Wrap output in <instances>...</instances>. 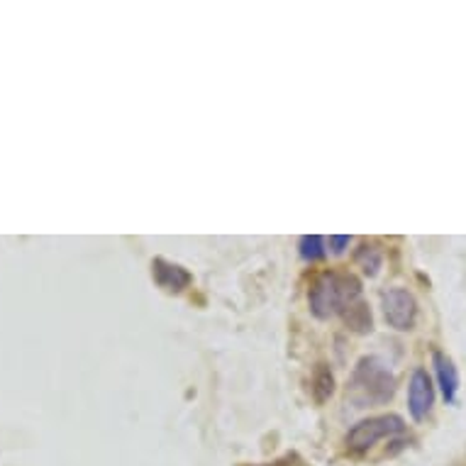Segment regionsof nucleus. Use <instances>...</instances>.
Returning a JSON list of instances; mask_svg holds the SVG:
<instances>
[{
	"label": "nucleus",
	"mask_w": 466,
	"mask_h": 466,
	"mask_svg": "<svg viewBox=\"0 0 466 466\" xmlns=\"http://www.w3.org/2000/svg\"><path fill=\"white\" fill-rule=\"evenodd\" d=\"M310 310L315 318L328 320L332 315H342L350 306L361 300V283L357 276L342 271H325L310 286Z\"/></svg>",
	"instance_id": "obj_1"
},
{
	"label": "nucleus",
	"mask_w": 466,
	"mask_h": 466,
	"mask_svg": "<svg viewBox=\"0 0 466 466\" xmlns=\"http://www.w3.org/2000/svg\"><path fill=\"white\" fill-rule=\"evenodd\" d=\"M347 393L360 408L389 403L396 393V376L390 374V369L379 357H364L354 369Z\"/></svg>",
	"instance_id": "obj_2"
},
{
	"label": "nucleus",
	"mask_w": 466,
	"mask_h": 466,
	"mask_svg": "<svg viewBox=\"0 0 466 466\" xmlns=\"http://www.w3.org/2000/svg\"><path fill=\"white\" fill-rule=\"evenodd\" d=\"M405 430L403 418L398 415H379V418H369V420L357 422L350 432H347V447L352 451H367L371 450L379 440L383 437L400 435Z\"/></svg>",
	"instance_id": "obj_3"
},
{
	"label": "nucleus",
	"mask_w": 466,
	"mask_h": 466,
	"mask_svg": "<svg viewBox=\"0 0 466 466\" xmlns=\"http://www.w3.org/2000/svg\"><path fill=\"white\" fill-rule=\"evenodd\" d=\"M381 306H383V318L389 322L390 328L400 329H413L415 318H418V303H415L413 293L405 289H389L381 293Z\"/></svg>",
	"instance_id": "obj_4"
},
{
	"label": "nucleus",
	"mask_w": 466,
	"mask_h": 466,
	"mask_svg": "<svg viewBox=\"0 0 466 466\" xmlns=\"http://www.w3.org/2000/svg\"><path fill=\"white\" fill-rule=\"evenodd\" d=\"M432 403H435V386H432V379L428 376V371H413V379H410V386H408V410L413 415V420H425L432 410Z\"/></svg>",
	"instance_id": "obj_5"
},
{
	"label": "nucleus",
	"mask_w": 466,
	"mask_h": 466,
	"mask_svg": "<svg viewBox=\"0 0 466 466\" xmlns=\"http://www.w3.org/2000/svg\"><path fill=\"white\" fill-rule=\"evenodd\" d=\"M152 276L157 286H161L168 293H181L193 283V276L178 264H171L167 259H154L152 261Z\"/></svg>",
	"instance_id": "obj_6"
},
{
	"label": "nucleus",
	"mask_w": 466,
	"mask_h": 466,
	"mask_svg": "<svg viewBox=\"0 0 466 466\" xmlns=\"http://www.w3.org/2000/svg\"><path fill=\"white\" fill-rule=\"evenodd\" d=\"M432 364H435V374L437 381H440V389H442V396L447 403H454L457 400V390H459V374L454 361L442 352L432 354Z\"/></svg>",
	"instance_id": "obj_7"
},
{
	"label": "nucleus",
	"mask_w": 466,
	"mask_h": 466,
	"mask_svg": "<svg viewBox=\"0 0 466 466\" xmlns=\"http://www.w3.org/2000/svg\"><path fill=\"white\" fill-rule=\"evenodd\" d=\"M344 322H347V328L354 329L357 335H367L374 329V318H371V310L364 300H357L354 306H350L342 313Z\"/></svg>",
	"instance_id": "obj_8"
},
{
	"label": "nucleus",
	"mask_w": 466,
	"mask_h": 466,
	"mask_svg": "<svg viewBox=\"0 0 466 466\" xmlns=\"http://www.w3.org/2000/svg\"><path fill=\"white\" fill-rule=\"evenodd\" d=\"M332 390H335V379H332V371H329L325 364H320V369H318L313 376V393H315V398H318V403L328 400V398L332 396Z\"/></svg>",
	"instance_id": "obj_9"
},
{
	"label": "nucleus",
	"mask_w": 466,
	"mask_h": 466,
	"mask_svg": "<svg viewBox=\"0 0 466 466\" xmlns=\"http://www.w3.org/2000/svg\"><path fill=\"white\" fill-rule=\"evenodd\" d=\"M357 264L364 268V274L376 276V274H379V268H381V264H383L381 252H379L376 247H361L360 254H357Z\"/></svg>",
	"instance_id": "obj_10"
},
{
	"label": "nucleus",
	"mask_w": 466,
	"mask_h": 466,
	"mask_svg": "<svg viewBox=\"0 0 466 466\" xmlns=\"http://www.w3.org/2000/svg\"><path fill=\"white\" fill-rule=\"evenodd\" d=\"M300 257L308 261H318L325 257V239L320 235H306L300 239Z\"/></svg>",
	"instance_id": "obj_11"
},
{
	"label": "nucleus",
	"mask_w": 466,
	"mask_h": 466,
	"mask_svg": "<svg viewBox=\"0 0 466 466\" xmlns=\"http://www.w3.org/2000/svg\"><path fill=\"white\" fill-rule=\"evenodd\" d=\"M329 247H332V252L342 254L347 247H350V238L347 235H332L329 238Z\"/></svg>",
	"instance_id": "obj_12"
},
{
	"label": "nucleus",
	"mask_w": 466,
	"mask_h": 466,
	"mask_svg": "<svg viewBox=\"0 0 466 466\" xmlns=\"http://www.w3.org/2000/svg\"><path fill=\"white\" fill-rule=\"evenodd\" d=\"M268 466H306V461L296 457V454H286V457L279 459V461H274V464H268Z\"/></svg>",
	"instance_id": "obj_13"
}]
</instances>
